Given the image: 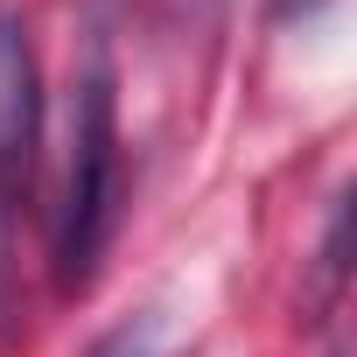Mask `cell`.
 Returning <instances> with one entry per match:
<instances>
[{
	"label": "cell",
	"instance_id": "6da1fadb",
	"mask_svg": "<svg viewBox=\"0 0 357 357\" xmlns=\"http://www.w3.org/2000/svg\"><path fill=\"white\" fill-rule=\"evenodd\" d=\"M119 231V77L112 50L91 43L70 84V154H63V204H56V287H91L105 245Z\"/></svg>",
	"mask_w": 357,
	"mask_h": 357
},
{
	"label": "cell",
	"instance_id": "7a4b0ae2",
	"mask_svg": "<svg viewBox=\"0 0 357 357\" xmlns=\"http://www.w3.org/2000/svg\"><path fill=\"white\" fill-rule=\"evenodd\" d=\"M36 126H43L36 50H29V29H22L8 8H0V190H8V197H29Z\"/></svg>",
	"mask_w": 357,
	"mask_h": 357
},
{
	"label": "cell",
	"instance_id": "3957f363",
	"mask_svg": "<svg viewBox=\"0 0 357 357\" xmlns=\"http://www.w3.org/2000/svg\"><path fill=\"white\" fill-rule=\"evenodd\" d=\"M84 357H168V329H161V315H126V322L105 329Z\"/></svg>",
	"mask_w": 357,
	"mask_h": 357
},
{
	"label": "cell",
	"instance_id": "277c9868",
	"mask_svg": "<svg viewBox=\"0 0 357 357\" xmlns=\"http://www.w3.org/2000/svg\"><path fill=\"white\" fill-rule=\"evenodd\" d=\"M8 204H15V197H8V190H0V231H8Z\"/></svg>",
	"mask_w": 357,
	"mask_h": 357
}]
</instances>
